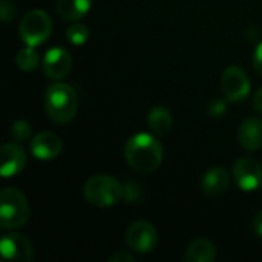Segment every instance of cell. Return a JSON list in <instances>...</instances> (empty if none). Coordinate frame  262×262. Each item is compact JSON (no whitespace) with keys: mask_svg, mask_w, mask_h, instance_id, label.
I'll return each instance as SVG.
<instances>
[{"mask_svg":"<svg viewBox=\"0 0 262 262\" xmlns=\"http://www.w3.org/2000/svg\"><path fill=\"white\" fill-rule=\"evenodd\" d=\"M135 259L130 253L127 252H123V250H118L115 252L112 256H109V261L111 262H132Z\"/></svg>","mask_w":262,"mask_h":262,"instance_id":"cell-24","label":"cell"},{"mask_svg":"<svg viewBox=\"0 0 262 262\" xmlns=\"http://www.w3.org/2000/svg\"><path fill=\"white\" fill-rule=\"evenodd\" d=\"M15 61H17V66L25 71V72H32L37 66H38V61H40V57L37 54V51L34 49V46H28V48H23L17 52L15 55Z\"/></svg>","mask_w":262,"mask_h":262,"instance_id":"cell-18","label":"cell"},{"mask_svg":"<svg viewBox=\"0 0 262 262\" xmlns=\"http://www.w3.org/2000/svg\"><path fill=\"white\" fill-rule=\"evenodd\" d=\"M92 6V0H57V12L64 20L83 18Z\"/></svg>","mask_w":262,"mask_h":262,"instance_id":"cell-17","label":"cell"},{"mask_svg":"<svg viewBox=\"0 0 262 262\" xmlns=\"http://www.w3.org/2000/svg\"><path fill=\"white\" fill-rule=\"evenodd\" d=\"M227 111V104L224 100H213L209 104V114L212 117H223Z\"/></svg>","mask_w":262,"mask_h":262,"instance_id":"cell-23","label":"cell"},{"mask_svg":"<svg viewBox=\"0 0 262 262\" xmlns=\"http://www.w3.org/2000/svg\"><path fill=\"white\" fill-rule=\"evenodd\" d=\"M184 259L187 262H213L216 259V249L212 241L201 238L189 246Z\"/></svg>","mask_w":262,"mask_h":262,"instance_id":"cell-15","label":"cell"},{"mask_svg":"<svg viewBox=\"0 0 262 262\" xmlns=\"http://www.w3.org/2000/svg\"><path fill=\"white\" fill-rule=\"evenodd\" d=\"M221 89L229 101H243L250 92V80L239 66H229L221 77Z\"/></svg>","mask_w":262,"mask_h":262,"instance_id":"cell-6","label":"cell"},{"mask_svg":"<svg viewBox=\"0 0 262 262\" xmlns=\"http://www.w3.org/2000/svg\"><path fill=\"white\" fill-rule=\"evenodd\" d=\"M11 135H12V138H14L15 143H23V141H26V140L31 138L32 127H31V124L28 121L18 120V121H15L11 126Z\"/></svg>","mask_w":262,"mask_h":262,"instance_id":"cell-20","label":"cell"},{"mask_svg":"<svg viewBox=\"0 0 262 262\" xmlns=\"http://www.w3.org/2000/svg\"><path fill=\"white\" fill-rule=\"evenodd\" d=\"M253 230H255V233H256L258 236H261L262 238V210L256 213V216H255V220H253Z\"/></svg>","mask_w":262,"mask_h":262,"instance_id":"cell-26","label":"cell"},{"mask_svg":"<svg viewBox=\"0 0 262 262\" xmlns=\"http://www.w3.org/2000/svg\"><path fill=\"white\" fill-rule=\"evenodd\" d=\"M29 218L28 200L17 187H5L0 192V226L2 229H20Z\"/></svg>","mask_w":262,"mask_h":262,"instance_id":"cell-4","label":"cell"},{"mask_svg":"<svg viewBox=\"0 0 262 262\" xmlns=\"http://www.w3.org/2000/svg\"><path fill=\"white\" fill-rule=\"evenodd\" d=\"M239 144L246 150H258L262 147V120L258 117H250L244 120L238 130Z\"/></svg>","mask_w":262,"mask_h":262,"instance_id":"cell-13","label":"cell"},{"mask_svg":"<svg viewBox=\"0 0 262 262\" xmlns=\"http://www.w3.org/2000/svg\"><path fill=\"white\" fill-rule=\"evenodd\" d=\"M230 184V177L224 167L215 166L209 172H206L201 187L204 195L207 196H220L223 195Z\"/></svg>","mask_w":262,"mask_h":262,"instance_id":"cell-14","label":"cell"},{"mask_svg":"<svg viewBox=\"0 0 262 262\" xmlns=\"http://www.w3.org/2000/svg\"><path fill=\"white\" fill-rule=\"evenodd\" d=\"M29 149L38 160H54L61 154L63 143L52 132H40L31 140Z\"/></svg>","mask_w":262,"mask_h":262,"instance_id":"cell-11","label":"cell"},{"mask_svg":"<svg viewBox=\"0 0 262 262\" xmlns=\"http://www.w3.org/2000/svg\"><path fill=\"white\" fill-rule=\"evenodd\" d=\"M72 66V57L64 48H52L46 52L43 58L45 74L52 80L64 78Z\"/></svg>","mask_w":262,"mask_h":262,"instance_id":"cell-10","label":"cell"},{"mask_svg":"<svg viewBox=\"0 0 262 262\" xmlns=\"http://www.w3.org/2000/svg\"><path fill=\"white\" fill-rule=\"evenodd\" d=\"M0 252L5 259L17 262H29L32 259V246L26 236L18 233L5 235L0 243Z\"/></svg>","mask_w":262,"mask_h":262,"instance_id":"cell-9","label":"cell"},{"mask_svg":"<svg viewBox=\"0 0 262 262\" xmlns=\"http://www.w3.org/2000/svg\"><path fill=\"white\" fill-rule=\"evenodd\" d=\"M147 123H149V127L150 130L158 135V137H164L170 132L172 129V124H173V118H172V114L163 107V106H157L154 107L149 115H147Z\"/></svg>","mask_w":262,"mask_h":262,"instance_id":"cell-16","label":"cell"},{"mask_svg":"<svg viewBox=\"0 0 262 262\" xmlns=\"http://www.w3.org/2000/svg\"><path fill=\"white\" fill-rule=\"evenodd\" d=\"M124 200L127 203H137L141 200V189L135 183H126L124 184Z\"/></svg>","mask_w":262,"mask_h":262,"instance_id":"cell-22","label":"cell"},{"mask_svg":"<svg viewBox=\"0 0 262 262\" xmlns=\"http://www.w3.org/2000/svg\"><path fill=\"white\" fill-rule=\"evenodd\" d=\"M17 9L12 2L9 0H0V18L3 23H9L15 18Z\"/></svg>","mask_w":262,"mask_h":262,"instance_id":"cell-21","label":"cell"},{"mask_svg":"<svg viewBox=\"0 0 262 262\" xmlns=\"http://www.w3.org/2000/svg\"><path fill=\"white\" fill-rule=\"evenodd\" d=\"M78 107V98L75 91L66 83H52L46 89L45 95V109L51 120L55 123H68L71 121Z\"/></svg>","mask_w":262,"mask_h":262,"instance_id":"cell-2","label":"cell"},{"mask_svg":"<svg viewBox=\"0 0 262 262\" xmlns=\"http://www.w3.org/2000/svg\"><path fill=\"white\" fill-rule=\"evenodd\" d=\"M253 107L262 114V89H259L255 95H253Z\"/></svg>","mask_w":262,"mask_h":262,"instance_id":"cell-27","label":"cell"},{"mask_svg":"<svg viewBox=\"0 0 262 262\" xmlns=\"http://www.w3.org/2000/svg\"><path fill=\"white\" fill-rule=\"evenodd\" d=\"M124 158L135 172L150 173L163 163V146L149 134H137L126 143Z\"/></svg>","mask_w":262,"mask_h":262,"instance_id":"cell-1","label":"cell"},{"mask_svg":"<svg viewBox=\"0 0 262 262\" xmlns=\"http://www.w3.org/2000/svg\"><path fill=\"white\" fill-rule=\"evenodd\" d=\"M66 37H68V40H69L72 45L81 46L83 43H86V40H88V37H89V31H88V28H86L84 25L75 23V25H72V26L68 28Z\"/></svg>","mask_w":262,"mask_h":262,"instance_id":"cell-19","label":"cell"},{"mask_svg":"<svg viewBox=\"0 0 262 262\" xmlns=\"http://www.w3.org/2000/svg\"><path fill=\"white\" fill-rule=\"evenodd\" d=\"M253 66L258 71V74L262 75V43H259L256 46V49H255V54H253Z\"/></svg>","mask_w":262,"mask_h":262,"instance_id":"cell-25","label":"cell"},{"mask_svg":"<svg viewBox=\"0 0 262 262\" xmlns=\"http://www.w3.org/2000/svg\"><path fill=\"white\" fill-rule=\"evenodd\" d=\"M2 157V166H0V173L5 178L14 177L18 172H21L26 166V154L25 150L15 144V143H8L3 144L0 150Z\"/></svg>","mask_w":262,"mask_h":262,"instance_id":"cell-12","label":"cell"},{"mask_svg":"<svg viewBox=\"0 0 262 262\" xmlns=\"http://www.w3.org/2000/svg\"><path fill=\"white\" fill-rule=\"evenodd\" d=\"M51 29H52V21L49 15L41 9L29 11L21 18L18 26L21 40L28 46H34V48L46 41V38L51 35Z\"/></svg>","mask_w":262,"mask_h":262,"instance_id":"cell-5","label":"cell"},{"mask_svg":"<svg viewBox=\"0 0 262 262\" xmlns=\"http://www.w3.org/2000/svg\"><path fill=\"white\" fill-rule=\"evenodd\" d=\"M233 178L241 190L252 192L262 186V167L258 160L243 157L233 164Z\"/></svg>","mask_w":262,"mask_h":262,"instance_id":"cell-8","label":"cell"},{"mask_svg":"<svg viewBox=\"0 0 262 262\" xmlns=\"http://www.w3.org/2000/svg\"><path fill=\"white\" fill-rule=\"evenodd\" d=\"M127 246L138 253H149L158 243L157 229L149 221H135L126 232Z\"/></svg>","mask_w":262,"mask_h":262,"instance_id":"cell-7","label":"cell"},{"mask_svg":"<svg viewBox=\"0 0 262 262\" xmlns=\"http://www.w3.org/2000/svg\"><path fill=\"white\" fill-rule=\"evenodd\" d=\"M83 196L92 206L112 207L124 198V186L114 177L94 175L84 183Z\"/></svg>","mask_w":262,"mask_h":262,"instance_id":"cell-3","label":"cell"}]
</instances>
